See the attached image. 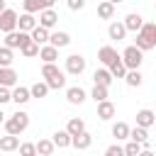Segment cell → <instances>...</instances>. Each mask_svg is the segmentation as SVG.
Masks as SVG:
<instances>
[{
    "label": "cell",
    "instance_id": "25",
    "mask_svg": "<svg viewBox=\"0 0 156 156\" xmlns=\"http://www.w3.org/2000/svg\"><path fill=\"white\" fill-rule=\"evenodd\" d=\"M98 17H100V20H112V17H115V2L102 0V2L98 5Z\"/></svg>",
    "mask_w": 156,
    "mask_h": 156
},
{
    "label": "cell",
    "instance_id": "8",
    "mask_svg": "<svg viewBox=\"0 0 156 156\" xmlns=\"http://www.w3.org/2000/svg\"><path fill=\"white\" fill-rule=\"evenodd\" d=\"M37 27H39V22H37V17H34V15H27V12H22V15L17 17V32L32 34Z\"/></svg>",
    "mask_w": 156,
    "mask_h": 156
},
{
    "label": "cell",
    "instance_id": "33",
    "mask_svg": "<svg viewBox=\"0 0 156 156\" xmlns=\"http://www.w3.org/2000/svg\"><path fill=\"white\" fill-rule=\"evenodd\" d=\"M29 95H32V98H39V100H41V98H46V95H49V85H46L44 80H37V83H34V85L29 88Z\"/></svg>",
    "mask_w": 156,
    "mask_h": 156
},
{
    "label": "cell",
    "instance_id": "9",
    "mask_svg": "<svg viewBox=\"0 0 156 156\" xmlns=\"http://www.w3.org/2000/svg\"><path fill=\"white\" fill-rule=\"evenodd\" d=\"M66 100H68V105H83L88 100V93L80 85H71V88H66Z\"/></svg>",
    "mask_w": 156,
    "mask_h": 156
},
{
    "label": "cell",
    "instance_id": "21",
    "mask_svg": "<svg viewBox=\"0 0 156 156\" xmlns=\"http://www.w3.org/2000/svg\"><path fill=\"white\" fill-rule=\"evenodd\" d=\"M32 100V95H29V88H24V85H17V88H12V102H17V105H27Z\"/></svg>",
    "mask_w": 156,
    "mask_h": 156
},
{
    "label": "cell",
    "instance_id": "41",
    "mask_svg": "<svg viewBox=\"0 0 156 156\" xmlns=\"http://www.w3.org/2000/svg\"><path fill=\"white\" fill-rule=\"evenodd\" d=\"M83 7H85V0H68V10L78 12V10H83Z\"/></svg>",
    "mask_w": 156,
    "mask_h": 156
},
{
    "label": "cell",
    "instance_id": "20",
    "mask_svg": "<svg viewBox=\"0 0 156 156\" xmlns=\"http://www.w3.org/2000/svg\"><path fill=\"white\" fill-rule=\"evenodd\" d=\"M93 80H95V85H100V88H110V85H112V76H110L107 68H98V71L93 73Z\"/></svg>",
    "mask_w": 156,
    "mask_h": 156
},
{
    "label": "cell",
    "instance_id": "45",
    "mask_svg": "<svg viewBox=\"0 0 156 156\" xmlns=\"http://www.w3.org/2000/svg\"><path fill=\"white\" fill-rule=\"evenodd\" d=\"M154 127H156V122H154Z\"/></svg>",
    "mask_w": 156,
    "mask_h": 156
},
{
    "label": "cell",
    "instance_id": "43",
    "mask_svg": "<svg viewBox=\"0 0 156 156\" xmlns=\"http://www.w3.org/2000/svg\"><path fill=\"white\" fill-rule=\"evenodd\" d=\"M5 10H7V5H5V0H0V15H2Z\"/></svg>",
    "mask_w": 156,
    "mask_h": 156
},
{
    "label": "cell",
    "instance_id": "36",
    "mask_svg": "<svg viewBox=\"0 0 156 156\" xmlns=\"http://www.w3.org/2000/svg\"><path fill=\"white\" fill-rule=\"evenodd\" d=\"M39 49H41V46H37L34 41H27V44L20 49V54H22L24 58H34V56H39Z\"/></svg>",
    "mask_w": 156,
    "mask_h": 156
},
{
    "label": "cell",
    "instance_id": "34",
    "mask_svg": "<svg viewBox=\"0 0 156 156\" xmlns=\"http://www.w3.org/2000/svg\"><path fill=\"white\" fill-rule=\"evenodd\" d=\"M12 61H15V54L7 46H0V68H12Z\"/></svg>",
    "mask_w": 156,
    "mask_h": 156
},
{
    "label": "cell",
    "instance_id": "5",
    "mask_svg": "<svg viewBox=\"0 0 156 156\" xmlns=\"http://www.w3.org/2000/svg\"><path fill=\"white\" fill-rule=\"evenodd\" d=\"M83 71H85V56H80V54L66 56V73L68 76H80Z\"/></svg>",
    "mask_w": 156,
    "mask_h": 156
},
{
    "label": "cell",
    "instance_id": "24",
    "mask_svg": "<svg viewBox=\"0 0 156 156\" xmlns=\"http://www.w3.org/2000/svg\"><path fill=\"white\" fill-rule=\"evenodd\" d=\"M129 124L127 122H115L112 124V136L117 139V141H124V139H129Z\"/></svg>",
    "mask_w": 156,
    "mask_h": 156
},
{
    "label": "cell",
    "instance_id": "27",
    "mask_svg": "<svg viewBox=\"0 0 156 156\" xmlns=\"http://www.w3.org/2000/svg\"><path fill=\"white\" fill-rule=\"evenodd\" d=\"M61 73H63V71H61L56 63H44V66H41V78H44V83H46V80H54V78H58Z\"/></svg>",
    "mask_w": 156,
    "mask_h": 156
},
{
    "label": "cell",
    "instance_id": "14",
    "mask_svg": "<svg viewBox=\"0 0 156 156\" xmlns=\"http://www.w3.org/2000/svg\"><path fill=\"white\" fill-rule=\"evenodd\" d=\"M68 44H71V34H68V32H54V34H49V46L63 49V46H68Z\"/></svg>",
    "mask_w": 156,
    "mask_h": 156
},
{
    "label": "cell",
    "instance_id": "18",
    "mask_svg": "<svg viewBox=\"0 0 156 156\" xmlns=\"http://www.w3.org/2000/svg\"><path fill=\"white\" fill-rule=\"evenodd\" d=\"M129 141H136V144H141V146L146 149V146H149V129L132 127V129H129Z\"/></svg>",
    "mask_w": 156,
    "mask_h": 156
},
{
    "label": "cell",
    "instance_id": "42",
    "mask_svg": "<svg viewBox=\"0 0 156 156\" xmlns=\"http://www.w3.org/2000/svg\"><path fill=\"white\" fill-rule=\"evenodd\" d=\"M139 156H156V154H154V151H149V149H144V151H141Z\"/></svg>",
    "mask_w": 156,
    "mask_h": 156
},
{
    "label": "cell",
    "instance_id": "46",
    "mask_svg": "<svg viewBox=\"0 0 156 156\" xmlns=\"http://www.w3.org/2000/svg\"><path fill=\"white\" fill-rule=\"evenodd\" d=\"M154 10H156V7H154Z\"/></svg>",
    "mask_w": 156,
    "mask_h": 156
},
{
    "label": "cell",
    "instance_id": "30",
    "mask_svg": "<svg viewBox=\"0 0 156 156\" xmlns=\"http://www.w3.org/2000/svg\"><path fill=\"white\" fill-rule=\"evenodd\" d=\"M49 34H51V32H46L44 27H37L29 37H32V41H34L37 46H46V44H49Z\"/></svg>",
    "mask_w": 156,
    "mask_h": 156
},
{
    "label": "cell",
    "instance_id": "2",
    "mask_svg": "<svg viewBox=\"0 0 156 156\" xmlns=\"http://www.w3.org/2000/svg\"><path fill=\"white\" fill-rule=\"evenodd\" d=\"M5 132L10 134V136H20L27 127H29V115L24 112V110H17L15 115H10L7 119H5Z\"/></svg>",
    "mask_w": 156,
    "mask_h": 156
},
{
    "label": "cell",
    "instance_id": "15",
    "mask_svg": "<svg viewBox=\"0 0 156 156\" xmlns=\"http://www.w3.org/2000/svg\"><path fill=\"white\" fill-rule=\"evenodd\" d=\"M115 112H117L115 102H110V100H105V102H98V117H100L102 122H110V119L115 117Z\"/></svg>",
    "mask_w": 156,
    "mask_h": 156
},
{
    "label": "cell",
    "instance_id": "32",
    "mask_svg": "<svg viewBox=\"0 0 156 156\" xmlns=\"http://www.w3.org/2000/svg\"><path fill=\"white\" fill-rule=\"evenodd\" d=\"M124 83H127L129 88H139V85L144 83V76H141V71H127V76H124Z\"/></svg>",
    "mask_w": 156,
    "mask_h": 156
},
{
    "label": "cell",
    "instance_id": "10",
    "mask_svg": "<svg viewBox=\"0 0 156 156\" xmlns=\"http://www.w3.org/2000/svg\"><path fill=\"white\" fill-rule=\"evenodd\" d=\"M37 22H39V27H44V29L49 32L51 27L58 24V12H56L54 7H51V10H44V12H39V20H37Z\"/></svg>",
    "mask_w": 156,
    "mask_h": 156
},
{
    "label": "cell",
    "instance_id": "19",
    "mask_svg": "<svg viewBox=\"0 0 156 156\" xmlns=\"http://www.w3.org/2000/svg\"><path fill=\"white\" fill-rule=\"evenodd\" d=\"M90 144H93V134H90V132H83V134H78V136H73V139H71V146H73V149H78V151L90 149Z\"/></svg>",
    "mask_w": 156,
    "mask_h": 156
},
{
    "label": "cell",
    "instance_id": "40",
    "mask_svg": "<svg viewBox=\"0 0 156 156\" xmlns=\"http://www.w3.org/2000/svg\"><path fill=\"white\" fill-rule=\"evenodd\" d=\"M10 100H12V90L10 88H0V107L5 102H10Z\"/></svg>",
    "mask_w": 156,
    "mask_h": 156
},
{
    "label": "cell",
    "instance_id": "3",
    "mask_svg": "<svg viewBox=\"0 0 156 156\" xmlns=\"http://www.w3.org/2000/svg\"><path fill=\"white\" fill-rule=\"evenodd\" d=\"M119 58H122V63H124V68H127V71H139V68H141V63H144V54H141L134 44H132V46H127V49L122 51V56H119Z\"/></svg>",
    "mask_w": 156,
    "mask_h": 156
},
{
    "label": "cell",
    "instance_id": "7",
    "mask_svg": "<svg viewBox=\"0 0 156 156\" xmlns=\"http://www.w3.org/2000/svg\"><path fill=\"white\" fill-rule=\"evenodd\" d=\"M24 12L27 15H34V12H44V10H51L54 7V0H24L22 2Z\"/></svg>",
    "mask_w": 156,
    "mask_h": 156
},
{
    "label": "cell",
    "instance_id": "11",
    "mask_svg": "<svg viewBox=\"0 0 156 156\" xmlns=\"http://www.w3.org/2000/svg\"><path fill=\"white\" fill-rule=\"evenodd\" d=\"M117 58H119V54H117V49H115V46H110V44H107V46H100V49H98V61H100L105 68H107L112 61H117Z\"/></svg>",
    "mask_w": 156,
    "mask_h": 156
},
{
    "label": "cell",
    "instance_id": "35",
    "mask_svg": "<svg viewBox=\"0 0 156 156\" xmlns=\"http://www.w3.org/2000/svg\"><path fill=\"white\" fill-rule=\"evenodd\" d=\"M90 98H93L95 102H105V100L110 98V88H100V85H93V90H90Z\"/></svg>",
    "mask_w": 156,
    "mask_h": 156
},
{
    "label": "cell",
    "instance_id": "17",
    "mask_svg": "<svg viewBox=\"0 0 156 156\" xmlns=\"http://www.w3.org/2000/svg\"><path fill=\"white\" fill-rule=\"evenodd\" d=\"M107 37H110V39H117V41H122V39L127 37V29H124V24H122L119 20L110 22V24H107Z\"/></svg>",
    "mask_w": 156,
    "mask_h": 156
},
{
    "label": "cell",
    "instance_id": "23",
    "mask_svg": "<svg viewBox=\"0 0 156 156\" xmlns=\"http://www.w3.org/2000/svg\"><path fill=\"white\" fill-rule=\"evenodd\" d=\"M51 141H54L56 149H68V146H71V134H68L66 129H58V132H54Z\"/></svg>",
    "mask_w": 156,
    "mask_h": 156
},
{
    "label": "cell",
    "instance_id": "38",
    "mask_svg": "<svg viewBox=\"0 0 156 156\" xmlns=\"http://www.w3.org/2000/svg\"><path fill=\"white\" fill-rule=\"evenodd\" d=\"M20 156H37V146L32 141H22L20 144Z\"/></svg>",
    "mask_w": 156,
    "mask_h": 156
},
{
    "label": "cell",
    "instance_id": "28",
    "mask_svg": "<svg viewBox=\"0 0 156 156\" xmlns=\"http://www.w3.org/2000/svg\"><path fill=\"white\" fill-rule=\"evenodd\" d=\"M34 146H37V156H51V154L56 151V146H54L51 139H39Z\"/></svg>",
    "mask_w": 156,
    "mask_h": 156
},
{
    "label": "cell",
    "instance_id": "29",
    "mask_svg": "<svg viewBox=\"0 0 156 156\" xmlns=\"http://www.w3.org/2000/svg\"><path fill=\"white\" fill-rule=\"evenodd\" d=\"M20 149V136H0V151H17Z\"/></svg>",
    "mask_w": 156,
    "mask_h": 156
},
{
    "label": "cell",
    "instance_id": "13",
    "mask_svg": "<svg viewBox=\"0 0 156 156\" xmlns=\"http://www.w3.org/2000/svg\"><path fill=\"white\" fill-rule=\"evenodd\" d=\"M122 24H124L127 32H139V29L144 27V17H141L139 12H129V15L122 20Z\"/></svg>",
    "mask_w": 156,
    "mask_h": 156
},
{
    "label": "cell",
    "instance_id": "22",
    "mask_svg": "<svg viewBox=\"0 0 156 156\" xmlns=\"http://www.w3.org/2000/svg\"><path fill=\"white\" fill-rule=\"evenodd\" d=\"M66 132L71 134V139L73 136H78V134H83L85 132V122L80 119V117H71L68 119V124H66Z\"/></svg>",
    "mask_w": 156,
    "mask_h": 156
},
{
    "label": "cell",
    "instance_id": "6",
    "mask_svg": "<svg viewBox=\"0 0 156 156\" xmlns=\"http://www.w3.org/2000/svg\"><path fill=\"white\" fill-rule=\"evenodd\" d=\"M17 12L12 10V7H7L2 15H0V32H5V34H10V32H17Z\"/></svg>",
    "mask_w": 156,
    "mask_h": 156
},
{
    "label": "cell",
    "instance_id": "12",
    "mask_svg": "<svg viewBox=\"0 0 156 156\" xmlns=\"http://www.w3.org/2000/svg\"><path fill=\"white\" fill-rule=\"evenodd\" d=\"M154 122H156V112L144 107V110H139V112H136V124H134V127L149 129V127H154Z\"/></svg>",
    "mask_w": 156,
    "mask_h": 156
},
{
    "label": "cell",
    "instance_id": "4",
    "mask_svg": "<svg viewBox=\"0 0 156 156\" xmlns=\"http://www.w3.org/2000/svg\"><path fill=\"white\" fill-rule=\"evenodd\" d=\"M27 41H32L29 34H24V32H10V34H5V44L2 46H7L10 51H15V49H22Z\"/></svg>",
    "mask_w": 156,
    "mask_h": 156
},
{
    "label": "cell",
    "instance_id": "39",
    "mask_svg": "<svg viewBox=\"0 0 156 156\" xmlns=\"http://www.w3.org/2000/svg\"><path fill=\"white\" fill-rule=\"evenodd\" d=\"M102 156H124V149L119 146V144H110L107 149H105V154Z\"/></svg>",
    "mask_w": 156,
    "mask_h": 156
},
{
    "label": "cell",
    "instance_id": "26",
    "mask_svg": "<svg viewBox=\"0 0 156 156\" xmlns=\"http://www.w3.org/2000/svg\"><path fill=\"white\" fill-rule=\"evenodd\" d=\"M39 58L44 61V63H56V58H58V49H54V46H41L39 49Z\"/></svg>",
    "mask_w": 156,
    "mask_h": 156
},
{
    "label": "cell",
    "instance_id": "1",
    "mask_svg": "<svg viewBox=\"0 0 156 156\" xmlns=\"http://www.w3.org/2000/svg\"><path fill=\"white\" fill-rule=\"evenodd\" d=\"M134 46H136L141 54L156 46V22H144V27L136 32V41H134Z\"/></svg>",
    "mask_w": 156,
    "mask_h": 156
},
{
    "label": "cell",
    "instance_id": "44",
    "mask_svg": "<svg viewBox=\"0 0 156 156\" xmlns=\"http://www.w3.org/2000/svg\"><path fill=\"white\" fill-rule=\"evenodd\" d=\"M0 124H5V112H2V107H0Z\"/></svg>",
    "mask_w": 156,
    "mask_h": 156
},
{
    "label": "cell",
    "instance_id": "37",
    "mask_svg": "<svg viewBox=\"0 0 156 156\" xmlns=\"http://www.w3.org/2000/svg\"><path fill=\"white\" fill-rule=\"evenodd\" d=\"M122 149H124V156H139V154L144 151V146H141V144H136V141H127Z\"/></svg>",
    "mask_w": 156,
    "mask_h": 156
},
{
    "label": "cell",
    "instance_id": "31",
    "mask_svg": "<svg viewBox=\"0 0 156 156\" xmlns=\"http://www.w3.org/2000/svg\"><path fill=\"white\" fill-rule=\"evenodd\" d=\"M107 71H110V76H112V78H124V76H127V68H124V63H122V58H117V61H112V63L107 66Z\"/></svg>",
    "mask_w": 156,
    "mask_h": 156
},
{
    "label": "cell",
    "instance_id": "16",
    "mask_svg": "<svg viewBox=\"0 0 156 156\" xmlns=\"http://www.w3.org/2000/svg\"><path fill=\"white\" fill-rule=\"evenodd\" d=\"M0 88H17V73L12 68H0Z\"/></svg>",
    "mask_w": 156,
    "mask_h": 156
}]
</instances>
